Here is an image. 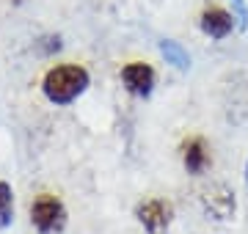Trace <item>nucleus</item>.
<instances>
[{
	"mask_svg": "<svg viewBox=\"0 0 248 234\" xmlns=\"http://www.w3.org/2000/svg\"><path fill=\"white\" fill-rule=\"evenodd\" d=\"M89 86H91V74L80 63H58L53 69H47L45 80H42V91H45L47 102H53L58 108L72 105Z\"/></svg>",
	"mask_w": 248,
	"mask_h": 234,
	"instance_id": "nucleus-1",
	"label": "nucleus"
},
{
	"mask_svg": "<svg viewBox=\"0 0 248 234\" xmlns=\"http://www.w3.org/2000/svg\"><path fill=\"white\" fill-rule=\"evenodd\" d=\"M28 215H31V226L36 229V234H61L69 223V209L55 193L33 196Z\"/></svg>",
	"mask_w": 248,
	"mask_h": 234,
	"instance_id": "nucleus-2",
	"label": "nucleus"
},
{
	"mask_svg": "<svg viewBox=\"0 0 248 234\" xmlns=\"http://www.w3.org/2000/svg\"><path fill=\"white\" fill-rule=\"evenodd\" d=\"M133 218L146 234H169L171 223H174V204L163 196L141 198L133 209Z\"/></svg>",
	"mask_w": 248,
	"mask_h": 234,
	"instance_id": "nucleus-3",
	"label": "nucleus"
},
{
	"mask_svg": "<svg viewBox=\"0 0 248 234\" xmlns=\"http://www.w3.org/2000/svg\"><path fill=\"white\" fill-rule=\"evenodd\" d=\"M202 201L204 215H210L213 220H232L234 212H237V198H234V190L226 188V185H213L207 188L199 196Z\"/></svg>",
	"mask_w": 248,
	"mask_h": 234,
	"instance_id": "nucleus-4",
	"label": "nucleus"
},
{
	"mask_svg": "<svg viewBox=\"0 0 248 234\" xmlns=\"http://www.w3.org/2000/svg\"><path fill=\"white\" fill-rule=\"evenodd\" d=\"M182 152V168H185L190 176H202L207 174V168L213 165V152H210V144L204 135H190L182 141L179 146Z\"/></svg>",
	"mask_w": 248,
	"mask_h": 234,
	"instance_id": "nucleus-5",
	"label": "nucleus"
},
{
	"mask_svg": "<svg viewBox=\"0 0 248 234\" xmlns=\"http://www.w3.org/2000/svg\"><path fill=\"white\" fill-rule=\"evenodd\" d=\"M122 83L133 97L146 99V97H152V91L157 86V72L152 69L149 63L133 61V63H127V66H122Z\"/></svg>",
	"mask_w": 248,
	"mask_h": 234,
	"instance_id": "nucleus-6",
	"label": "nucleus"
},
{
	"mask_svg": "<svg viewBox=\"0 0 248 234\" xmlns=\"http://www.w3.org/2000/svg\"><path fill=\"white\" fill-rule=\"evenodd\" d=\"M234 14H229L226 9H221V6H210V9L202 11V30L204 36L215 39V42H221V39H226L234 30Z\"/></svg>",
	"mask_w": 248,
	"mask_h": 234,
	"instance_id": "nucleus-7",
	"label": "nucleus"
},
{
	"mask_svg": "<svg viewBox=\"0 0 248 234\" xmlns=\"http://www.w3.org/2000/svg\"><path fill=\"white\" fill-rule=\"evenodd\" d=\"M160 53H163V58H166V63H171L174 69H179V72H187L190 69V55H187V50L179 42H174V39H160Z\"/></svg>",
	"mask_w": 248,
	"mask_h": 234,
	"instance_id": "nucleus-8",
	"label": "nucleus"
},
{
	"mask_svg": "<svg viewBox=\"0 0 248 234\" xmlns=\"http://www.w3.org/2000/svg\"><path fill=\"white\" fill-rule=\"evenodd\" d=\"M14 223V188L0 179V232Z\"/></svg>",
	"mask_w": 248,
	"mask_h": 234,
	"instance_id": "nucleus-9",
	"label": "nucleus"
},
{
	"mask_svg": "<svg viewBox=\"0 0 248 234\" xmlns=\"http://www.w3.org/2000/svg\"><path fill=\"white\" fill-rule=\"evenodd\" d=\"M61 36H45L42 39V42H39V50H42V53H58V50H61Z\"/></svg>",
	"mask_w": 248,
	"mask_h": 234,
	"instance_id": "nucleus-10",
	"label": "nucleus"
},
{
	"mask_svg": "<svg viewBox=\"0 0 248 234\" xmlns=\"http://www.w3.org/2000/svg\"><path fill=\"white\" fill-rule=\"evenodd\" d=\"M234 3V9H237V25L240 30H246L248 28V6H246V0H232Z\"/></svg>",
	"mask_w": 248,
	"mask_h": 234,
	"instance_id": "nucleus-11",
	"label": "nucleus"
},
{
	"mask_svg": "<svg viewBox=\"0 0 248 234\" xmlns=\"http://www.w3.org/2000/svg\"><path fill=\"white\" fill-rule=\"evenodd\" d=\"M246 185H248V162H246Z\"/></svg>",
	"mask_w": 248,
	"mask_h": 234,
	"instance_id": "nucleus-12",
	"label": "nucleus"
}]
</instances>
